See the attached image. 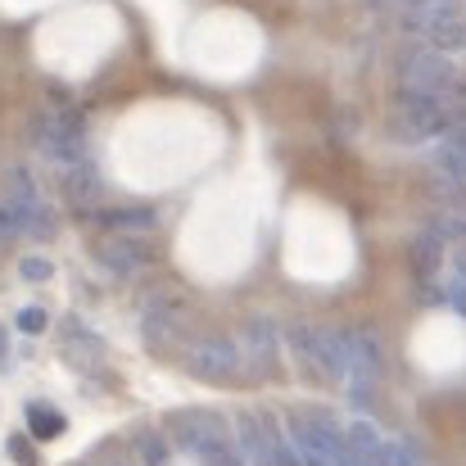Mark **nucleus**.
I'll return each mask as SVG.
<instances>
[{
  "instance_id": "1",
  "label": "nucleus",
  "mask_w": 466,
  "mask_h": 466,
  "mask_svg": "<svg viewBox=\"0 0 466 466\" xmlns=\"http://www.w3.org/2000/svg\"><path fill=\"white\" fill-rule=\"evenodd\" d=\"M32 137H36V150L50 155L55 163H77V158L86 155V132H82V123L73 114H46V118H36Z\"/></svg>"
},
{
  "instance_id": "2",
  "label": "nucleus",
  "mask_w": 466,
  "mask_h": 466,
  "mask_svg": "<svg viewBox=\"0 0 466 466\" xmlns=\"http://www.w3.org/2000/svg\"><path fill=\"white\" fill-rule=\"evenodd\" d=\"M240 367H245V358L231 339H204L190 349V371L199 380H236Z\"/></svg>"
},
{
  "instance_id": "3",
  "label": "nucleus",
  "mask_w": 466,
  "mask_h": 466,
  "mask_svg": "<svg viewBox=\"0 0 466 466\" xmlns=\"http://www.w3.org/2000/svg\"><path fill=\"white\" fill-rule=\"evenodd\" d=\"M240 440H245V458L249 466H286V444L277 435V426L268 417H240Z\"/></svg>"
},
{
  "instance_id": "4",
  "label": "nucleus",
  "mask_w": 466,
  "mask_h": 466,
  "mask_svg": "<svg viewBox=\"0 0 466 466\" xmlns=\"http://www.w3.org/2000/svg\"><path fill=\"white\" fill-rule=\"evenodd\" d=\"M150 258H155L150 245H141L137 236H118L100 249V268L114 272V277H137L141 268H150Z\"/></svg>"
},
{
  "instance_id": "5",
  "label": "nucleus",
  "mask_w": 466,
  "mask_h": 466,
  "mask_svg": "<svg viewBox=\"0 0 466 466\" xmlns=\"http://www.w3.org/2000/svg\"><path fill=\"white\" fill-rule=\"evenodd\" d=\"M195 458H199V466H249L218 431L208 435V440H199V449H195Z\"/></svg>"
},
{
  "instance_id": "6",
  "label": "nucleus",
  "mask_w": 466,
  "mask_h": 466,
  "mask_svg": "<svg viewBox=\"0 0 466 466\" xmlns=\"http://www.w3.org/2000/svg\"><path fill=\"white\" fill-rule=\"evenodd\" d=\"M27 431L36 440H55V435H64V412H55L50 403H32L27 408Z\"/></svg>"
},
{
  "instance_id": "7",
  "label": "nucleus",
  "mask_w": 466,
  "mask_h": 466,
  "mask_svg": "<svg viewBox=\"0 0 466 466\" xmlns=\"http://www.w3.org/2000/svg\"><path fill=\"white\" fill-rule=\"evenodd\" d=\"M137 458H141V466H167V440L155 435V431H141L137 435Z\"/></svg>"
},
{
  "instance_id": "8",
  "label": "nucleus",
  "mask_w": 466,
  "mask_h": 466,
  "mask_svg": "<svg viewBox=\"0 0 466 466\" xmlns=\"http://www.w3.org/2000/svg\"><path fill=\"white\" fill-rule=\"evenodd\" d=\"M105 222L118 231H146V227H155V213L150 208H114V213H105Z\"/></svg>"
},
{
  "instance_id": "9",
  "label": "nucleus",
  "mask_w": 466,
  "mask_h": 466,
  "mask_svg": "<svg viewBox=\"0 0 466 466\" xmlns=\"http://www.w3.org/2000/svg\"><path fill=\"white\" fill-rule=\"evenodd\" d=\"M64 186H68L77 199H91V195H96V181H91V172H86V167H82V172H73V177H64Z\"/></svg>"
},
{
  "instance_id": "10",
  "label": "nucleus",
  "mask_w": 466,
  "mask_h": 466,
  "mask_svg": "<svg viewBox=\"0 0 466 466\" xmlns=\"http://www.w3.org/2000/svg\"><path fill=\"white\" fill-rule=\"evenodd\" d=\"M18 330H32V335H36V330H46V312L41 309H23L18 312Z\"/></svg>"
},
{
  "instance_id": "11",
  "label": "nucleus",
  "mask_w": 466,
  "mask_h": 466,
  "mask_svg": "<svg viewBox=\"0 0 466 466\" xmlns=\"http://www.w3.org/2000/svg\"><path fill=\"white\" fill-rule=\"evenodd\" d=\"M9 453L18 458V466H36V449H27V440H23V435H14V440H9Z\"/></svg>"
},
{
  "instance_id": "12",
  "label": "nucleus",
  "mask_w": 466,
  "mask_h": 466,
  "mask_svg": "<svg viewBox=\"0 0 466 466\" xmlns=\"http://www.w3.org/2000/svg\"><path fill=\"white\" fill-rule=\"evenodd\" d=\"M18 272H23L27 281H46V277H50V263H46V258H23Z\"/></svg>"
},
{
  "instance_id": "13",
  "label": "nucleus",
  "mask_w": 466,
  "mask_h": 466,
  "mask_svg": "<svg viewBox=\"0 0 466 466\" xmlns=\"http://www.w3.org/2000/svg\"><path fill=\"white\" fill-rule=\"evenodd\" d=\"M73 466H96V462H73Z\"/></svg>"
}]
</instances>
